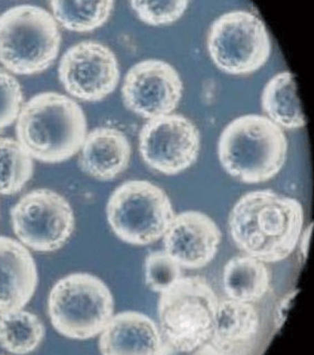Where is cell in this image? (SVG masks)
<instances>
[{"label": "cell", "instance_id": "obj_1", "mask_svg": "<svg viewBox=\"0 0 314 355\" xmlns=\"http://www.w3.org/2000/svg\"><path fill=\"white\" fill-rule=\"evenodd\" d=\"M303 207L299 200L273 191H253L233 205L229 232L239 250L264 263L288 259L302 232Z\"/></svg>", "mask_w": 314, "mask_h": 355}, {"label": "cell", "instance_id": "obj_2", "mask_svg": "<svg viewBox=\"0 0 314 355\" xmlns=\"http://www.w3.org/2000/svg\"><path fill=\"white\" fill-rule=\"evenodd\" d=\"M87 132V117L80 105L56 92L31 97L16 121L17 141L41 163H62L76 155Z\"/></svg>", "mask_w": 314, "mask_h": 355}, {"label": "cell", "instance_id": "obj_3", "mask_svg": "<svg viewBox=\"0 0 314 355\" xmlns=\"http://www.w3.org/2000/svg\"><path fill=\"white\" fill-rule=\"evenodd\" d=\"M288 139L267 116L242 115L225 127L218 143L220 164L246 184L264 183L278 175L288 156Z\"/></svg>", "mask_w": 314, "mask_h": 355}, {"label": "cell", "instance_id": "obj_4", "mask_svg": "<svg viewBox=\"0 0 314 355\" xmlns=\"http://www.w3.org/2000/svg\"><path fill=\"white\" fill-rule=\"evenodd\" d=\"M219 299L205 277H183L160 293L158 318L167 354H196L214 336Z\"/></svg>", "mask_w": 314, "mask_h": 355}, {"label": "cell", "instance_id": "obj_5", "mask_svg": "<svg viewBox=\"0 0 314 355\" xmlns=\"http://www.w3.org/2000/svg\"><path fill=\"white\" fill-rule=\"evenodd\" d=\"M62 34L51 12L19 5L0 15V64L21 76L47 71L59 54Z\"/></svg>", "mask_w": 314, "mask_h": 355}, {"label": "cell", "instance_id": "obj_6", "mask_svg": "<svg viewBox=\"0 0 314 355\" xmlns=\"http://www.w3.org/2000/svg\"><path fill=\"white\" fill-rule=\"evenodd\" d=\"M48 315L55 330L71 340L98 336L115 313V299L108 285L89 273L60 279L48 296Z\"/></svg>", "mask_w": 314, "mask_h": 355}, {"label": "cell", "instance_id": "obj_7", "mask_svg": "<svg viewBox=\"0 0 314 355\" xmlns=\"http://www.w3.org/2000/svg\"><path fill=\"white\" fill-rule=\"evenodd\" d=\"M106 214L116 236L136 246L160 240L176 215L169 195L160 187L142 180L119 185L110 195Z\"/></svg>", "mask_w": 314, "mask_h": 355}, {"label": "cell", "instance_id": "obj_8", "mask_svg": "<svg viewBox=\"0 0 314 355\" xmlns=\"http://www.w3.org/2000/svg\"><path fill=\"white\" fill-rule=\"evenodd\" d=\"M207 47L216 67L231 75L260 69L271 54V40L264 21L242 9L225 12L211 24Z\"/></svg>", "mask_w": 314, "mask_h": 355}, {"label": "cell", "instance_id": "obj_9", "mask_svg": "<svg viewBox=\"0 0 314 355\" xmlns=\"http://www.w3.org/2000/svg\"><path fill=\"white\" fill-rule=\"evenodd\" d=\"M10 217L18 241L40 253L64 248L76 226L67 198L49 189H37L24 195L12 207Z\"/></svg>", "mask_w": 314, "mask_h": 355}, {"label": "cell", "instance_id": "obj_10", "mask_svg": "<svg viewBox=\"0 0 314 355\" xmlns=\"http://www.w3.org/2000/svg\"><path fill=\"white\" fill-rule=\"evenodd\" d=\"M200 147L198 127L181 114L148 119L139 132V152L143 162L168 176L190 168L199 157Z\"/></svg>", "mask_w": 314, "mask_h": 355}, {"label": "cell", "instance_id": "obj_11", "mask_svg": "<svg viewBox=\"0 0 314 355\" xmlns=\"http://www.w3.org/2000/svg\"><path fill=\"white\" fill-rule=\"evenodd\" d=\"M58 77L62 87L73 98L82 102H100L118 86V58L101 42H77L60 58Z\"/></svg>", "mask_w": 314, "mask_h": 355}, {"label": "cell", "instance_id": "obj_12", "mask_svg": "<svg viewBox=\"0 0 314 355\" xmlns=\"http://www.w3.org/2000/svg\"><path fill=\"white\" fill-rule=\"evenodd\" d=\"M183 94L180 73L172 64L160 60L135 64L127 71L121 88L124 106L147 119L174 113Z\"/></svg>", "mask_w": 314, "mask_h": 355}, {"label": "cell", "instance_id": "obj_13", "mask_svg": "<svg viewBox=\"0 0 314 355\" xmlns=\"http://www.w3.org/2000/svg\"><path fill=\"white\" fill-rule=\"evenodd\" d=\"M221 237L219 226L209 215L187 211L174 215L163 239L165 251L181 268L199 270L216 257Z\"/></svg>", "mask_w": 314, "mask_h": 355}, {"label": "cell", "instance_id": "obj_14", "mask_svg": "<svg viewBox=\"0 0 314 355\" xmlns=\"http://www.w3.org/2000/svg\"><path fill=\"white\" fill-rule=\"evenodd\" d=\"M37 285L38 270L29 248L12 237L0 236V316L24 309Z\"/></svg>", "mask_w": 314, "mask_h": 355}, {"label": "cell", "instance_id": "obj_15", "mask_svg": "<svg viewBox=\"0 0 314 355\" xmlns=\"http://www.w3.org/2000/svg\"><path fill=\"white\" fill-rule=\"evenodd\" d=\"M99 336L101 354H167L159 327L137 311L113 314Z\"/></svg>", "mask_w": 314, "mask_h": 355}, {"label": "cell", "instance_id": "obj_16", "mask_svg": "<svg viewBox=\"0 0 314 355\" xmlns=\"http://www.w3.org/2000/svg\"><path fill=\"white\" fill-rule=\"evenodd\" d=\"M131 144L126 134L113 127L93 128L79 150L78 165L84 174L97 181L110 182L128 168Z\"/></svg>", "mask_w": 314, "mask_h": 355}, {"label": "cell", "instance_id": "obj_17", "mask_svg": "<svg viewBox=\"0 0 314 355\" xmlns=\"http://www.w3.org/2000/svg\"><path fill=\"white\" fill-rule=\"evenodd\" d=\"M260 330V316L252 303L225 299L219 301L211 345L216 354H244L252 347Z\"/></svg>", "mask_w": 314, "mask_h": 355}, {"label": "cell", "instance_id": "obj_18", "mask_svg": "<svg viewBox=\"0 0 314 355\" xmlns=\"http://www.w3.org/2000/svg\"><path fill=\"white\" fill-rule=\"evenodd\" d=\"M223 288L229 299L255 303L269 292L271 272L267 263L250 255H238L225 265Z\"/></svg>", "mask_w": 314, "mask_h": 355}, {"label": "cell", "instance_id": "obj_19", "mask_svg": "<svg viewBox=\"0 0 314 355\" xmlns=\"http://www.w3.org/2000/svg\"><path fill=\"white\" fill-rule=\"evenodd\" d=\"M261 106L268 119L282 130H297L306 126V117L297 96L293 73L281 71L264 86Z\"/></svg>", "mask_w": 314, "mask_h": 355}, {"label": "cell", "instance_id": "obj_20", "mask_svg": "<svg viewBox=\"0 0 314 355\" xmlns=\"http://www.w3.org/2000/svg\"><path fill=\"white\" fill-rule=\"evenodd\" d=\"M46 327L41 320L29 311H15L0 316V347L12 354L34 352L44 341Z\"/></svg>", "mask_w": 314, "mask_h": 355}, {"label": "cell", "instance_id": "obj_21", "mask_svg": "<svg viewBox=\"0 0 314 355\" xmlns=\"http://www.w3.org/2000/svg\"><path fill=\"white\" fill-rule=\"evenodd\" d=\"M115 3L104 1H65L53 0L51 15L58 25L68 31L88 33L100 28L113 14Z\"/></svg>", "mask_w": 314, "mask_h": 355}, {"label": "cell", "instance_id": "obj_22", "mask_svg": "<svg viewBox=\"0 0 314 355\" xmlns=\"http://www.w3.org/2000/svg\"><path fill=\"white\" fill-rule=\"evenodd\" d=\"M34 158L17 139L0 137V195L17 194L34 175Z\"/></svg>", "mask_w": 314, "mask_h": 355}, {"label": "cell", "instance_id": "obj_23", "mask_svg": "<svg viewBox=\"0 0 314 355\" xmlns=\"http://www.w3.org/2000/svg\"><path fill=\"white\" fill-rule=\"evenodd\" d=\"M183 277V268L166 251L152 252L145 261V279L152 292L163 293Z\"/></svg>", "mask_w": 314, "mask_h": 355}, {"label": "cell", "instance_id": "obj_24", "mask_svg": "<svg viewBox=\"0 0 314 355\" xmlns=\"http://www.w3.org/2000/svg\"><path fill=\"white\" fill-rule=\"evenodd\" d=\"M133 12L139 19L150 26L170 25L183 17L188 8L189 3L185 0L174 1H131Z\"/></svg>", "mask_w": 314, "mask_h": 355}, {"label": "cell", "instance_id": "obj_25", "mask_svg": "<svg viewBox=\"0 0 314 355\" xmlns=\"http://www.w3.org/2000/svg\"><path fill=\"white\" fill-rule=\"evenodd\" d=\"M23 105V89L17 78L0 68V132L17 121Z\"/></svg>", "mask_w": 314, "mask_h": 355}, {"label": "cell", "instance_id": "obj_26", "mask_svg": "<svg viewBox=\"0 0 314 355\" xmlns=\"http://www.w3.org/2000/svg\"><path fill=\"white\" fill-rule=\"evenodd\" d=\"M312 230H313V223L306 227L304 231L301 232L300 239V250L303 259H308V248H310V241H311Z\"/></svg>", "mask_w": 314, "mask_h": 355}, {"label": "cell", "instance_id": "obj_27", "mask_svg": "<svg viewBox=\"0 0 314 355\" xmlns=\"http://www.w3.org/2000/svg\"><path fill=\"white\" fill-rule=\"evenodd\" d=\"M295 293L297 292H295V293H289V295L286 296L284 297V301L281 302L280 303V307L281 310L280 312H278L279 315V321H280V324H279V327H281V324L284 323V316H282V313H284V311H288V309H289L290 303H291L292 297H295Z\"/></svg>", "mask_w": 314, "mask_h": 355}]
</instances>
